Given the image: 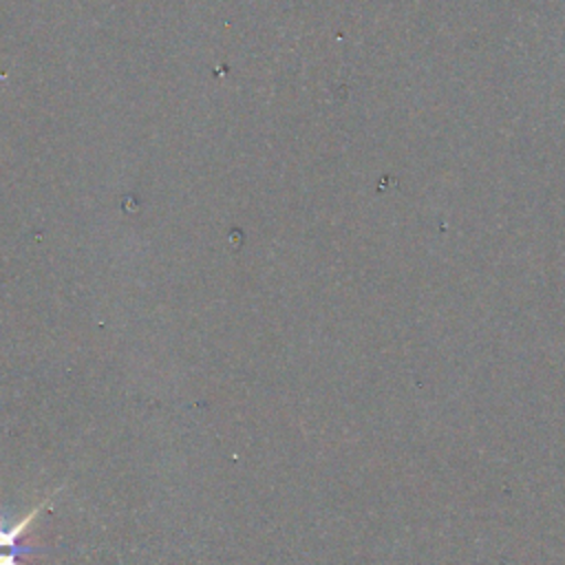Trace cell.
<instances>
[{
    "label": "cell",
    "mask_w": 565,
    "mask_h": 565,
    "mask_svg": "<svg viewBox=\"0 0 565 565\" xmlns=\"http://www.w3.org/2000/svg\"><path fill=\"white\" fill-rule=\"evenodd\" d=\"M60 490V488H57ZM55 490V492H57ZM53 492V494H55ZM53 494H49L44 501H40L35 508H31L26 512V516H22L15 525H4V516H2V508H0V565H20L22 556L35 554V550H31L29 545H20L18 539L31 527V523L38 519V514L49 505V501L53 499Z\"/></svg>",
    "instance_id": "cell-1"
}]
</instances>
